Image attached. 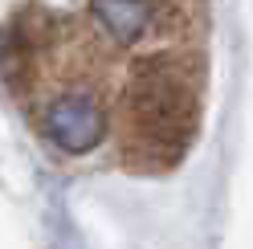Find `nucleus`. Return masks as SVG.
<instances>
[{"label":"nucleus","instance_id":"nucleus-3","mask_svg":"<svg viewBox=\"0 0 253 249\" xmlns=\"http://www.w3.org/2000/svg\"><path fill=\"white\" fill-rule=\"evenodd\" d=\"M155 4H131V0H115V4H90V17L98 21V29L115 45H135L139 37H147V29L155 21Z\"/></svg>","mask_w":253,"mask_h":249},{"label":"nucleus","instance_id":"nucleus-1","mask_svg":"<svg viewBox=\"0 0 253 249\" xmlns=\"http://www.w3.org/2000/svg\"><path fill=\"white\" fill-rule=\"evenodd\" d=\"M200 123V70L192 57L151 53L123 86V147L139 167L180 164Z\"/></svg>","mask_w":253,"mask_h":249},{"label":"nucleus","instance_id":"nucleus-2","mask_svg":"<svg viewBox=\"0 0 253 249\" xmlns=\"http://www.w3.org/2000/svg\"><path fill=\"white\" fill-rule=\"evenodd\" d=\"M106 127H110L106 102L98 98V90H90V86H66V90H57V94L45 102V111H41L45 139H49L57 151H66V155L94 151L106 139Z\"/></svg>","mask_w":253,"mask_h":249}]
</instances>
